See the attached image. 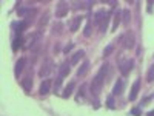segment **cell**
Here are the masks:
<instances>
[{
	"mask_svg": "<svg viewBox=\"0 0 154 116\" xmlns=\"http://www.w3.org/2000/svg\"><path fill=\"white\" fill-rule=\"evenodd\" d=\"M120 22H122V11L117 9V12L114 14V23H112V30H111V31H116V30H117V27H119Z\"/></svg>",
	"mask_w": 154,
	"mask_h": 116,
	"instance_id": "22",
	"label": "cell"
},
{
	"mask_svg": "<svg viewBox=\"0 0 154 116\" xmlns=\"http://www.w3.org/2000/svg\"><path fill=\"white\" fill-rule=\"evenodd\" d=\"M109 16H111V12H108V14H106V17L103 19V22H102V23H100V27H99L102 34H105V33H106V30H108V23H109V19H111Z\"/></svg>",
	"mask_w": 154,
	"mask_h": 116,
	"instance_id": "23",
	"label": "cell"
},
{
	"mask_svg": "<svg viewBox=\"0 0 154 116\" xmlns=\"http://www.w3.org/2000/svg\"><path fill=\"white\" fill-rule=\"evenodd\" d=\"M71 73V62H68V60H65L62 63V65L59 67V77H66L68 74Z\"/></svg>",
	"mask_w": 154,
	"mask_h": 116,
	"instance_id": "7",
	"label": "cell"
},
{
	"mask_svg": "<svg viewBox=\"0 0 154 116\" xmlns=\"http://www.w3.org/2000/svg\"><path fill=\"white\" fill-rule=\"evenodd\" d=\"M146 12H148V14H151V12H152V2H151V0H149V2H146Z\"/></svg>",
	"mask_w": 154,
	"mask_h": 116,
	"instance_id": "32",
	"label": "cell"
},
{
	"mask_svg": "<svg viewBox=\"0 0 154 116\" xmlns=\"http://www.w3.org/2000/svg\"><path fill=\"white\" fill-rule=\"evenodd\" d=\"M74 87H75V82H74V81H71V82H69V84H68L65 88H63L62 98H65V99H66V98H69V96L72 95V90H74Z\"/></svg>",
	"mask_w": 154,
	"mask_h": 116,
	"instance_id": "18",
	"label": "cell"
},
{
	"mask_svg": "<svg viewBox=\"0 0 154 116\" xmlns=\"http://www.w3.org/2000/svg\"><path fill=\"white\" fill-rule=\"evenodd\" d=\"M83 16H75L74 17V20H72V23H71V28H69V31L71 33H75L77 30L80 28V25H82V22H83Z\"/></svg>",
	"mask_w": 154,
	"mask_h": 116,
	"instance_id": "12",
	"label": "cell"
},
{
	"mask_svg": "<svg viewBox=\"0 0 154 116\" xmlns=\"http://www.w3.org/2000/svg\"><path fill=\"white\" fill-rule=\"evenodd\" d=\"M86 96V85L83 84V85H80V88H79V93H77V101H80V98H85Z\"/></svg>",
	"mask_w": 154,
	"mask_h": 116,
	"instance_id": "26",
	"label": "cell"
},
{
	"mask_svg": "<svg viewBox=\"0 0 154 116\" xmlns=\"http://www.w3.org/2000/svg\"><path fill=\"white\" fill-rule=\"evenodd\" d=\"M106 107L109 110H116V101H114V96L112 95L106 98Z\"/></svg>",
	"mask_w": 154,
	"mask_h": 116,
	"instance_id": "25",
	"label": "cell"
},
{
	"mask_svg": "<svg viewBox=\"0 0 154 116\" xmlns=\"http://www.w3.org/2000/svg\"><path fill=\"white\" fill-rule=\"evenodd\" d=\"M146 81H148V82H152V81H154V63L149 67V70H148V73H146Z\"/></svg>",
	"mask_w": 154,
	"mask_h": 116,
	"instance_id": "28",
	"label": "cell"
},
{
	"mask_svg": "<svg viewBox=\"0 0 154 116\" xmlns=\"http://www.w3.org/2000/svg\"><path fill=\"white\" fill-rule=\"evenodd\" d=\"M123 88H125V79H117L112 88V96H120L123 93Z\"/></svg>",
	"mask_w": 154,
	"mask_h": 116,
	"instance_id": "9",
	"label": "cell"
},
{
	"mask_svg": "<svg viewBox=\"0 0 154 116\" xmlns=\"http://www.w3.org/2000/svg\"><path fill=\"white\" fill-rule=\"evenodd\" d=\"M122 22H123V25L125 27H130V22H131V12H130V9H122Z\"/></svg>",
	"mask_w": 154,
	"mask_h": 116,
	"instance_id": "20",
	"label": "cell"
},
{
	"mask_svg": "<svg viewBox=\"0 0 154 116\" xmlns=\"http://www.w3.org/2000/svg\"><path fill=\"white\" fill-rule=\"evenodd\" d=\"M35 14H37V9H35V8H32V9L29 8V9H28V12L25 14V20H23L26 27H29V25L34 22V16H35Z\"/></svg>",
	"mask_w": 154,
	"mask_h": 116,
	"instance_id": "10",
	"label": "cell"
},
{
	"mask_svg": "<svg viewBox=\"0 0 154 116\" xmlns=\"http://www.w3.org/2000/svg\"><path fill=\"white\" fill-rule=\"evenodd\" d=\"M69 11V3L68 2H57V6H56V17H65Z\"/></svg>",
	"mask_w": 154,
	"mask_h": 116,
	"instance_id": "5",
	"label": "cell"
},
{
	"mask_svg": "<svg viewBox=\"0 0 154 116\" xmlns=\"http://www.w3.org/2000/svg\"><path fill=\"white\" fill-rule=\"evenodd\" d=\"M108 68H109L108 63H103V65L100 67L99 73L96 74V77L93 79V82H91V95L94 96V99H99V96H100L102 87H103V82H105V77L108 74Z\"/></svg>",
	"mask_w": 154,
	"mask_h": 116,
	"instance_id": "1",
	"label": "cell"
},
{
	"mask_svg": "<svg viewBox=\"0 0 154 116\" xmlns=\"http://www.w3.org/2000/svg\"><path fill=\"white\" fill-rule=\"evenodd\" d=\"M63 28H65V25H63L62 22H54L53 28H51V34H53V36H59V34L63 33Z\"/></svg>",
	"mask_w": 154,
	"mask_h": 116,
	"instance_id": "14",
	"label": "cell"
},
{
	"mask_svg": "<svg viewBox=\"0 0 154 116\" xmlns=\"http://www.w3.org/2000/svg\"><path fill=\"white\" fill-rule=\"evenodd\" d=\"M93 25H91V19H88V22H86V25H85V30H83V36L85 37H89L91 36V33H93Z\"/></svg>",
	"mask_w": 154,
	"mask_h": 116,
	"instance_id": "24",
	"label": "cell"
},
{
	"mask_svg": "<svg viewBox=\"0 0 154 116\" xmlns=\"http://www.w3.org/2000/svg\"><path fill=\"white\" fill-rule=\"evenodd\" d=\"M22 42H23V37H22V36H16L14 39H12V44H11L12 51H17V50L22 47Z\"/></svg>",
	"mask_w": 154,
	"mask_h": 116,
	"instance_id": "21",
	"label": "cell"
},
{
	"mask_svg": "<svg viewBox=\"0 0 154 116\" xmlns=\"http://www.w3.org/2000/svg\"><path fill=\"white\" fill-rule=\"evenodd\" d=\"M49 90H51V81H49V79H45V81L42 82L40 88H38V93H40L42 96H45V95L49 93Z\"/></svg>",
	"mask_w": 154,
	"mask_h": 116,
	"instance_id": "16",
	"label": "cell"
},
{
	"mask_svg": "<svg viewBox=\"0 0 154 116\" xmlns=\"http://www.w3.org/2000/svg\"><path fill=\"white\" fill-rule=\"evenodd\" d=\"M48 20H49V12H45V14L40 17V20H38V23H37V31L38 33L43 31V28H45V25L48 23Z\"/></svg>",
	"mask_w": 154,
	"mask_h": 116,
	"instance_id": "15",
	"label": "cell"
},
{
	"mask_svg": "<svg viewBox=\"0 0 154 116\" xmlns=\"http://www.w3.org/2000/svg\"><path fill=\"white\" fill-rule=\"evenodd\" d=\"M117 65H119V70L122 73V76H128L131 73L133 67H134V60L133 59H125L122 54L119 56V60H117Z\"/></svg>",
	"mask_w": 154,
	"mask_h": 116,
	"instance_id": "2",
	"label": "cell"
},
{
	"mask_svg": "<svg viewBox=\"0 0 154 116\" xmlns=\"http://www.w3.org/2000/svg\"><path fill=\"white\" fill-rule=\"evenodd\" d=\"M25 65H26V57H20V59L16 62V67H14V76L17 77V79H19V76L22 74V71H23Z\"/></svg>",
	"mask_w": 154,
	"mask_h": 116,
	"instance_id": "8",
	"label": "cell"
},
{
	"mask_svg": "<svg viewBox=\"0 0 154 116\" xmlns=\"http://www.w3.org/2000/svg\"><path fill=\"white\" fill-rule=\"evenodd\" d=\"M112 51H114V45H112V44H109V45L103 50V59H105V57H108L109 54H112Z\"/></svg>",
	"mask_w": 154,
	"mask_h": 116,
	"instance_id": "29",
	"label": "cell"
},
{
	"mask_svg": "<svg viewBox=\"0 0 154 116\" xmlns=\"http://www.w3.org/2000/svg\"><path fill=\"white\" fill-rule=\"evenodd\" d=\"M106 14H108V12L105 9H99L96 14H94V23L97 25V27H100V23L103 22V19L106 17Z\"/></svg>",
	"mask_w": 154,
	"mask_h": 116,
	"instance_id": "13",
	"label": "cell"
},
{
	"mask_svg": "<svg viewBox=\"0 0 154 116\" xmlns=\"http://www.w3.org/2000/svg\"><path fill=\"white\" fill-rule=\"evenodd\" d=\"M139 92H140V77H137V79L134 81V84H133V87H131V93H130V96H128V99H130L131 102L136 101Z\"/></svg>",
	"mask_w": 154,
	"mask_h": 116,
	"instance_id": "6",
	"label": "cell"
},
{
	"mask_svg": "<svg viewBox=\"0 0 154 116\" xmlns=\"http://www.w3.org/2000/svg\"><path fill=\"white\" fill-rule=\"evenodd\" d=\"M146 116H154V110H151V111H148V113H146Z\"/></svg>",
	"mask_w": 154,
	"mask_h": 116,
	"instance_id": "33",
	"label": "cell"
},
{
	"mask_svg": "<svg viewBox=\"0 0 154 116\" xmlns=\"http://www.w3.org/2000/svg\"><path fill=\"white\" fill-rule=\"evenodd\" d=\"M72 47H74V42H69V44H68V45H66L65 48H63V54H68L69 51L72 50Z\"/></svg>",
	"mask_w": 154,
	"mask_h": 116,
	"instance_id": "30",
	"label": "cell"
},
{
	"mask_svg": "<svg viewBox=\"0 0 154 116\" xmlns=\"http://www.w3.org/2000/svg\"><path fill=\"white\" fill-rule=\"evenodd\" d=\"M88 71H89V60H83V63L79 67V70H77V76L83 77V76H86Z\"/></svg>",
	"mask_w": 154,
	"mask_h": 116,
	"instance_id": "17",
	"label": "cell"
},
{
	"mask_svg": "<svg viewBox=\"0 0 154 116\" xmlns=\"http://www.w3.org/2000/svg\"><path fill=\"white\" fill-rule=\"evenodd\" d=\"M85 57V51L83 50H79V51H77V53H74V56L71 57V65H77V63H79V60L80 59H83Z\"/></svg>",
	"mask_w": 154,
	"mask_h": 116,
	"instance_id": "19",
	"label": "cell"
},
{
	"mask_svg": "<svg viewBox=\"0 0 154 116\" xmlns=\"http://www.w3.org/2000/svg\"><path fill=\"white\" fill-rule=\"evenodd\" d=\"M62 77H57V79H56V82H54V93L56 95H59L60 93V88H62Z\"/></svg>",
	"mask_w": 154,
	"mask_h": 116,
	"instance_id": "27",
	"label": "cell"
},
{
	"mask_svg": "<svg viewBox=\"0 0 154 116\" xmlns=\"http://www.w3.org/2000/svg\"><path fill=\"white\" fill-rule=\"evenodd\" d=\"M130 114H133V116H140V114H142V110H140V108H133L131 111H130Z\"/></svg>",
	"mask_w": 154,
	"mask_h": 116,
	"instance_id": "31",
	"label": "cell"
},
{
	"mask_svg": "<svg viewBox=\"0 0 154 116\" xmlns=\"http://www.w3.org/2000/svg\"><path fill=\"white\" fill-rule=\"evenodd\" d=\"M119 40L123 44V48L125 50H133L134 45H136V37H134V33L133 31H126L123 36L119 37Z\"/></svg>",
	"mask_w": 154,
	"mask_h": 116,
	"instance_id": "3",
	"label": "cell"
},
{
	"mask_svg": "<svg viewBox=\"0 0 154 116\" xmlns=\"http://www.w3.org/2000/svg\"><path fill=\"white\" fill-rule=\"evenodd\" d=\"M22 88L25 90L26 93H29L31 90H32V79H31V76H26V77H23L22 82H20Z\"/></svg>",
	"mask_w": 154,
	"mask_h": 116,
	"instance_id": "11",
	"label": "cell"
},
{
	"mask_svg": "<svg viewBox=\"0 0 154 116\" xmlns=\"http://www.w3.org/2000/svg\"><path fill=\"white\" fill-rule=\"evenodd\" d=\"M53 70H54V62H53V59H45L40 71H38V76H40V77H48L51 73H53Z\"/></svg>",
	"mask_w": 154,
	"mask_h": 116,
	"instance_id": "4",
	"label": "cell"
}]
</instances>
